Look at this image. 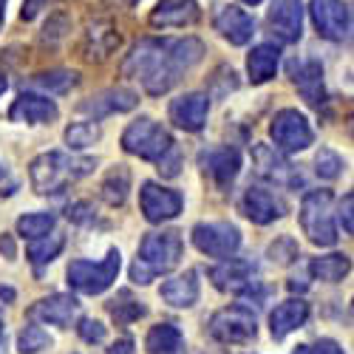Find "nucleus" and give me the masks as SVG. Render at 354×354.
Here are the masks:
<instances>
[{
  "label": "nucleus",
  "mask_w": 354,
  "mask_h": 354,
  "mask_svg": "<svg viewBox=\"0 0 354 354\" xmlns=\"http://www.w3.org/2000/svg\"><path fill=\"white\" fill-rule=\"evenodd\" d=\"M281 66V48L275 43H258L250 54H247V74L252 85H263L278 74Z\"/></svg>",
  "instance_id": "26"
},
{
  "label": "nucleus",
  "mask_w": 354,
  "mask_h": 354,
  "mask_svg": "<svg viewBox=\"0 0 354 354\" xmlns=\"http://www.w3.org/2000/svg\"><path fill=\"white\" fill-rule=\"evenodd\" d=\"M139 105V94L131 91V88H105V91L88 97L77 105L80 113L91 116V120H105V116H113V113H128Z\"/></svg>",
  "instance_id": "14"
},
{
  "label": "nucleus",
  "mask_w": 354,
  "mask_h": 354,
  "mask_svg": "<svg viewBox=\"0 0 354 354\" xmlns=\"http://www.w3.org/2000/svg\"><path fill=\"white\" fill-rule=\"evenodd\" d=\"M170 122L176 128H182L187 133H196L207 125V113H210V97L201 91H187L182 97H176L170 102Z\"/></svg>",
  "instance_id": "16"
},
{
  "label": "nucleus",
  "mask_w": 354,
  "mask_h": 354,
  "mask_svg": "<svg viewBox=\"0 0 354 354\" xmlns=\"http://www.w3.org/2000/svg\"><path fill=\"white\" fill-rule=\"evenodd\" d=\"M309 320V304L304 298H289L283 304H278L270 315V332L275 340H283L286 335L298 332L304 323Z\"/></svg>",
  "instance_id": "24"
},
{
  "label": "nucleus",
  "mask_w": 354,
  "mask_h": 354,
  "mask_svg": "<svg viewBox=\"0 0 354 354\" xmlns=\"http://www.w3.org/2000/svg\"><path fill=\"white\" fill-rule=\"evenodd\" d=\"M63 247H66V239H63V235L51 232V235H43V239H35L32 247L26 250V255H28V261H32V267H35V270H43V267H48V263L63 252Z\"/></svg>",
  "instance_id": "31"
},
{
  "label": "nucleus",
  "mask_w": 354,
  "mask_h": 354,
  "mask_svg": "<svg viewBox=\"0 0 354 354\" xmlns=\"http://www.w3.org/2000/svg\"><path fill=\"white\" fill-rule=\"evenodd\" d=\"M122 147H125V153L139 156L145 162H159L173 147V136L165 125H159L151 116H139L136 122H131L125 128Z\"/></svg>",
  "instance_id": "6"
},
{
  "label": "nucleus",
  "mask_w": 354,
  "mask_h": 354,
  "mask_svg": "<svg viewBox=\"0 0 354 354\" xmlns=\"http://www.w3.org/2000/svg\"><path fill=\"white\" fill-rule=\"evenodd\" d=\"M94 167H97V159L74 156V153H63V151H48L32 162L28 179H32V187L40 196H57L66 187H71L74 182L85 179Z\"/></svg>",
  "instance_id": "2"
},
{
  "label": "nucleus",
  "mask_w": 354,
  "mask_h": 354,
  "mask_svg": "<svg viewBox=\"0 0 354 354\" xmlns=\"http://www.w3.org/2000/svg\"><path fill=\"white\" fill-rule=\"evenodd\" d=\"M210 281L216 289L221 292H232V295H252L255 286V267L250 261H239V258H224V263L210 270Z\"/></svg>",
  "instance_id": "18"
},
{
  "label": "nucleus",
  "mask_w": 354,
  "mask_h": 354,
  "mask_svg": "<svg viewBox=\"0 0 354 354\" xmlns=\"http://www.w3.org/2000/svg\"><path fill=\"white\" fill-rule=\"evenodd\" d=\"M125 3H131V6H133V3H139V0H125Z\"/></svg>",
  "instance_id": "54"
},
{
  "label": "nucleus",
  "mask_w": 354,
  "mask_h": 354,
  "mask_svg": "<svg viewBox=\"0 0 354 354\" xmlns=\"http://www.w3.org/2000/svg\"><path fill=\"white\" fill-rule=\"evenodd\" d=\"M37 88L48 94H66L80 82V74L77 71H68V68H54V71H43V74H35L32 80Z\"/></svg>",
  "instance_id": "32"
},
{
  "label": "nucleus",
  "mask_w": 354,
  "mask_h": 354,
  "mask_svg": "<svg viewBox=\"0 0 354 354\" xmlns=\"http://www.w3.org/2000/svg\"><path fill=\"white\" fill-rule=\"evenodd\" d=\"M3 17H6V0H0V28H3Z\"/></svg>",
  "instance_id": "50"
},
{
  "label": "nucleus",
  "mask_w": 354,
  "mask_h": 354,
  "mask_svg": "<svg viewBox=\"0 0 354 354\" xmlns=\"http://www.w3.org/2000/svg\"><path fill=\"white\" fill-rule=\"evenodd\" d=\"M120 267H122V252L120 250H108V255L94 263V261H85V258H77L68 263V286L82 292V295H102L105 289L113 286L116 275H120Z\"/></svg>",
  "instance_id": "5"
},
{
  "label": "nucleus",
  "mask_w": 354,
  "mask_h": 354,
  "mask_svg": "<svg viewBox=\"0 0 354 354\" xmlns=\"http://www.w3.org/2000/svg\"><path fill=\"white\" fill-rule=\"evenodd\" d=\"M182 252H185V244L176 230L147 232L139 244V255L133 261V267H131V281L139 286L151 283L156 275H165L179 267Z\"/></svg>",
  "instance_id": "3"
},
{
  "label": "nucleus",
  "mask_w": 354,
  "mask_h": 354,
  "mask_svg": "<svg viewBox=\"0 0 354 354\" xmlns=\"http://www.w3.org/2000/svg\"><path fill=\"white\" fill-rule=\"evenodd\" d=\"M348 270H351V261H348V255H343V252L320 255V258H315V261L309 263V272H312L317 281H326V283L343 281V278L348 275Z\"/></svg>",
  "instance_id": "30"
},
{
  "label": "nucleus",
  "mask_w": 354,
  "mask_h": 354,
  "mask_svg": "<svg viewBox=\"0 0 354 354\" xmlns=\"http://www.w3.org/2000/svg\"><path fill=\"white\" fill-rule=\"evenodd\" d=\"M108 354H133V340H131V337L116 340V343L108 348Z\"/></svg>",
  "instance_id": "46"
},
{
  "label": "nucleus",
  "mask_w": 354,
  "mask_h": 354,
  "mask_svg": "<svg viewBox=\"0 0 354 354\" xmlns=\"http://www.w3.org/2000/svg\"><path fill=\"white\" fill-rule=\"evenodd\" d=\"M77 332H80V337L85 343H102L105 340V326H102L100 320H94V317H82Z\"/></svg>",
  "instance_id": "39"
},
{
  "label": "nucleus",
  "mask_w": 354,
  "mask_h": 354,
  "mask_svg": "<svg viewBox=\"0 0 354 354\" xmlns=\"http://www.w3.org/2000/svg\"><path fill=\"white\" fill-rule=\"evenodd\" d=\"M270 136L281 153H301L315 142V131H312L309 120L295 108H283L272 116Z\"/></svg>",
  "instance_id": "8"
},
{
  "label": "nucleus",
  "mask_w": 354,
  "mask_h": 354,
  "mask_svg": "<svg viewBox=\"0 0 354 354\" xmlns=\"http://www.w3.org/2000/svg\"><path fill=\"white\" fill-rule=\"evenodd\" d=\"M309 15L323 40L346 43L351 37V12L343 0H309Z\"/></svg>",
  "instance_id": "10"
},
{
  "label": "nucleus",
  "mask_w": 354,
  "mask_h": 354,
  "mask_svg": "<svg viewBox=\"0 0 354 354\" xmlns=\"http://www.w3.org/2000/svg\"><path fill=\"white\" fill-rule=\"evenodd\" d=\"M213 23H216V32L232 46H247L255 35V20L241 6H221Z\"/></svg>",
  "instance_id": "21"
},
{
  "label": "nucleus",
  "mask_w": 354,
  "mask_h": 354,
  "mask_svg": "<svg viewBox=\"0 0 354 354\" xmlns=\"http://www.w3.org/2000/svg\"><path fill=\"white\" fill-rule=\"evenodd\" d=\"M77 315H80V301L74 295H63V292L40 298L37 304H32V309H28V317L32 320L51 323V326H60V329H68Z\"/></svg>",
  "instance_id": "19"
},
{
  "label": "nucleus",
  "mask_w": 354,
  "mask_h": 354,
  "mask_svg": "<svg viewBox=\"0 0 354 354\" xmlns=\"http://www.w3.org/2000/svg\"><path fill=\"white\" fill-rule=\"evenodd\" d=\"M241 213L252 221V224H272L278 218L286 216V201L281 196H275L272 190L267 187H258V185H250L241 196Z\"/></svg>",
  "instance_id": "15"
},
{
  "label": "nucleus",
  "mask_w": 354,
  "mask_h": 354,
  "mask_svg": "<svg viewBox=\"0 0 354 354\" xmlns=\"http://www.w3.org/2000/svg\"><path fill=\"white\" fill-rule=\"evenodd\" d=\"M6 88H9V80H6V74H0V97L6 94Z\"/></svg>",
  "instance_id": "48"
},
{
  "label": "nucleus",
  "mask_w": 354,
  "mask_h": 354,
  "mask_svg": "<svg viewBox=\"0 0 354 354\" xmlns=\"http://www.w3.org/2000/svg\"><path fill=\"white\" fill-rule=\"evenodd\" d=\"M241 3H247V6H258L261 0H241Z\"/></svg>",
  "instance_id": "52"
},
{
  "label": "nucleus",
  "mask_w": 354,
  "mask_h": 354,
  "mask_svg": "<svg viewBox=\"0 0 354 354\" xmlns=\"http://www.w3.org/2000/svg\"><path fill=\"white\" fill-rule=\"evenodd\" d=\"M3 335H6V320H3V312H0V343H3Z\"/></svg>",
  "instance_id": "49"
},
{
  "label": "nucleus",
  "mask_w": 354,
  "mask_h": 354,
  "mask_svg": "<svg viewBox=\"0 0 354 354\" xmlns=\"http://www.w3.org/2000/svg\"><path fill=\"white\" fill-rule=\"evenodd\" d=\"M193 247L207 258H232L241 247V232L230 221H201L193 227Z\"/></svg>",
  "instance_id": "9"
},
{
  "label": "nucleus",
  "mask_w": 354,
  "mask_h": 354,
  "mask_svg": "<svg viewBox=\"0 0 354 354\" xmlns=\"http://www.w3.org/2000/svg\"><path fill=\"white\" fill-rule=\"evenodd\" d=\"M108 312H111V317H113L116 323H133V320H139V317L147 315L145 304H142V301H133L128 292L116 295V298L108 304Z\"/></svg>",
  "instance_id": "35"
},
{
  "label": "nucleus",
  "mask_w": 354,
  "mask_h": 354,
  "mask_svg": "<svg viewBox=\"0 0 354 354\" xmlns=\"http://www.w3.org/2000/svg\"><path fill=\"white\" fill-rule=\"evenodd\" d=\"M309 354H346V351L340 348V343H335V340H329V337H323V340H317V343L309 348Z\"/></svg>",
  "instance_id": "44"
},
{
  "label": "nucleus",
  "mask_w": 354,
  "mask_h": 354,
  "mask_svg": "<svg viewBox=\"0 0 354 354\" xmlns=\"http://www.w3.org/2000/svg\"><path fill=\"white\" fill-rule=\"evenodd\" d=\"M51 3H54V0H26L20 17H23V20H35V17H37L43 9H48Z\"/></svg>",
  "instance_id": "42"
},
{
  "label": "nucleus",
  "mask_w": 354,
  "mask_h": 354,
  "mask_svg": "<svg viewBox=\"0 0 354 354\" xmlns=\"http://www.w3.org/2000/svg\"><path fill=\"white\" fill-rule=\"evenodd\" d=\"M159 295L173 309H190L198 301V275L193 270H187L185 275H176V278L162 283Z\"/></svg>",
  "instance_id": "27"
},
{
  "label": "nucleus",
  "mask_w": 354,
  "mask_h": 354,
  "mask_svg": "<svg viewBox=\"0 0 354 354\" xmlns=\"http://www.w3.org/2000/svg\"><path fill=\"white\" fill-rule=\"evenodd\" d=\"M100 136H102V131L94 120L91 122H71L66 128V145L71 147V151H85V147L100 142Z\"/></svg>",
  "instance_id": "34"
},
{
  "label": "nucleus",
  "mask_w": 354,
  "mask_h": 354,
  "mask_svg": "<svg viewBox=\"0 0 354 354\" xmlns=\"http://www.w3.org/2000/svg\"><path fill=\"white\" fill-rule=\"evenodd\" d=\"M198 3L196 0H159L151 12V26L156 28H185L198 20Z\"/></svg>",
  "instance_id": "23"
},
{
  "label": "nucleus",
  "mask_w": 354,
  "mask_h": 354,
  "mask_svg": "<svg viewBox=\"0 0 354 354\" xmlns=\"http://www.w3.org/2000/svg\"><path fill=\"white\" fill-rule=\"evenodd\" d=\"M179 167H182V153L176 151V145H173L170 151L159 159V173L165 176V179H173V176H179Z\"/></svg>",
  "instance_id": "40"
},
{
  "label": "nucleus",
  "mask_w": 354,
  "mask_h": 354,
  "mask_svg": "<svg viewBox=\"0 0 354 354\" xmlns=\"http://www.w3.org/2000/svg\"><path fill=\"white\" fill-rule=\"evenodd\" d=\"M204 43L196 37H145L122 60V74L136 80L147 94L162 97L179 82L193 66L201 63Z\"/></svg>",
  "instance_id": "1"
},
{
  "label": "nucleus",
  "mask_w": 354,
  "mask_h": 354,
  "mask_svg": "<svg viewBox=\"0 0 354 354\" xmlns=\"http://www.w3.org/2000/svg\"><path fill=\"white\" fill-rule=\"evenodd\" d=\"M0 252H3L9 261L17 258V247H15V241H12V235H6V232L0 235Z\"/></svg>",
  "instance_id": "45"
},
{
  "label": "nucleus",
  "mask_w": 354,
  "mask_h": 354,
  "mask_svg": "<svg viewBox=\"0 0 354 354\" xmlns=\"http://www.w3.org/2000/svg\"><path fill=\"white\" fill-rule=\"evenodd\" d=\"M147 354H185V335L176 323H156L145 337Z\"/></svg>",
  "instance_id": "28"
},
{
  "label": "nucleus",
  "mask_w": 354,
  "mask_h": 354,
  "mask_svg": "<svg viewBox=\"0 0 354 354\" xmlns=\"http://www.w3.org/2000/svg\"><path fill=\"white\" fill-rule=\"evenodd\" d=\"M51 335L43 329V326H37V323H28V326L17 335V351L20 354H40V351H46V348H51Z\"/></svg>",
  "instance_id": "36"
},
{
  "label": "nucleus",
  "mask_w": 354,
  "mask_h": 354,
  "mask_svg": "<svg viewBox=\"0 0 354 354\" xmlns=\"http://www.w3.org/2000/svg\"><path fill=\"white\" fill-rule=\"evenodd\" d=\"M3 179H6V170L0 167V187H3Z\"/></svg>",
  "instance_id": "53"
},
{
  "label": "nucleus",
  "mask_w": 354,
  "mask_h": 354,
  "mask_svg": "<svg viewBox=\"0 0 354 354\" xmlns=\"http://www.w3.org/2000/svg\"><path fill=\"white\" fill-rule=\"evenodd\" d=\"M68 218L71 221H94V213H91V207H88L85 201H77V204L68 207Z\"/></svg>",
  "instance_id": "43"
},
{
  "label": "nucleus",
  "mask_w": 354,
  "mask_h": 354,
  "mask_svg": "<svg viewBox=\"0 0 354 354\" xmlns=\"http://www.w3.org/2000/svg\"><path fill=\"white\" fill-rule=\"evenodd\" d=\"M0 298H6V301H15V292L9 286H0Z\"/></svg>",
  "instance_id": "47"
},
{
  "label": "nucleus",
  "mask_w": 354,
  "mask_h": 354,
  "mask_svg": "<svg viewBox=\"0 0 354 354\" xmlns=\"http://www.w3.org/2000/svg\"><path fill=\"white\" fill-rule=\"evenodd\" d=\"M292 354H309V346H298V348H295Z\"/></svg>",
  "instance_id": "51"
},
{
  "label": "nucleus",
  "mask_w": 354,
  "mask_h": 354,
  "mask_svg": "<svg viewBox=\"0 0 354 354\" xmlns=\"http://www.w3.org/2000/svg\"><path fill=\"white\" fill-rule=\"evenodd\" d=\"M351 213H354V196H351V193H346V196H343V201H340V210H337V218H340V224H343V232H346V235H351V232H354Z\"/></svg>",
  "instance_id": "41"
},
{
  "label": "nucleus",
  "mask_w": 354,
  "mask_h": 354,
  "mask_svg": "<svg viewBox=\"0 0 354 354\" xmlns=\"http://www.w3.org/2000/svg\"><path fill=\"white\" fill-rule=\"evenodd\" d=\"M267 26L281 43H298L304 37V0H272Z\"/></svg>",
  "instance_id": "13"
},
{
  "label": "nucleus",
  "mask_w": 354,
  "mask_h": 354,
  "mask_svg": "<svg viewBox=\"0 0 354 354\" xmlns=\"http://www.w3.org/2000/svg\"><path fill=\"white\" fill-rule=\"evenodd\" d=\"M335 196L329 190H309L301 201V227L304 235L315 247H335L337 244V224H335Z\"/></svg>",
  "instance_id": "4"
},
{
  "label": "nucleus",
  "mask_w": 354,
  "mask_h": 354,
  "mask_svg": "<svg viewBox=\"0 0 354 354\" xmlns=\"http://www.w3.org/2000/svg\"><path fill=\"white\" fill-rule=\"evenodd\" d=\"M57 116H60L57 102L43 97V94H32V91L20 94L9 108V120L12 122H26V125H51Z\"/></svg>",
  "instance_id": "20"
},
{
  "label": "nucleus",
  "mask_w": 354,
  "mask_h": 354,
  "mask_svg": "<svg viewBox=\"0 0 354 354\" xmlns=\"http://www.w3.org/2000/svg\"><path fill=\"white\" fill-rule=\"evenodd\" d=\"M252 162H255V167H258V173L263 176V179L278 185V187H298L304 182L301 170L286 159V153H281L272 145H255L252 147Z\"/></svg>",
  "instance_id": "11"
},
{
  "label": "nucleus",
  "mask_w": 354,
  "mask_h": 354,
  "mask_svg": "<svg viewBox=\"0 0 354 354\" xmlns=\"http://www.w3.org/2000/svg\"><path fill=\"white\" fill-rule=\"evenodd\" d=\"M116 46H120V32L113 28V23H108V20L88 23L85 43H82L88 60H108L116 51Z\"/></svg>",
  "instance_id": "25"
},
{
  "label": "nucleus",
  "mask_w": 354,
  "mask_h": 354,
  "mask_svg": "<svg viewBox=\"0 0 354 354\" xmlns=\"http://www.w3.org/2000/svg\"><path fill=\"white\" fill-rule=\"evenodd\" d=\"M139 207H142V216L151 224H165V221H173L182 213L185 201H182L179 193L165 187V185L145 182L142 190H139Z\"/></svg>",
  "instance_id": "12"
},
{
  "label": "nucleus",
  "mask_w": 354,
  "mask_h": 354,
  "mask_svg": "<svg viewBox=\"0 0 354 354\" xmlns=\"http://www.w3.org/2000/svg\"><path fill=\"white\" fill-rule=\"evenodd\" d=\"M292 80L298 85L301 97L306 100V105L320 108L326 105V85H323V66L317 60H304L292 66Z\"/></svg>",
  "instance_id": "22"
},
{
  "label": "nucleus",
  "mask_w": 354,
  "mask_h": 354,
  "mask_svg": "<svg viewBox=\"0 0 354 354\" xmlns=\"http://www.w3.org/2000/svg\"><path fill=\"white\" fill-rule=\"evenodd\" d=\"M128 193H131V173L122 165H116L102 179L100 196H102L105 204H111V207H122V204L128 201Z\"/></svg>",
  "instance_id": "29"
},
{
  "label": "nucleus",
  "mask_w": 354,
  "mask_h": 354,
  "mask_svg": "<svg viewBox=\"0 0 354 354\" xmlns=\"http://www.w3.org/2000/svg\"><path fill=\"white\" fill-rule=\"evenodd\" d=\"M267 255H270L272 263H278V267H286V263H292L295 258L301 255V250H298V244H295V239H289V235H281L275 244H270Z\"/></svg>",
  "instance_id": "38"
},
{
  "label": "nucleus",
  "mask_w": 354,
  "mask_h": 354,
  "mask_svg": "<svg viewBox=\"0 0 354 354\" xmlns=\"http://www.w3.org/2000/svg\"><path fill=\"white\" fill-rule=\"evenodd\" d=\"M57 224V216L54 213H26L17 218V235H23V239L35 241V239H43V235H48Z\"/></svg>",
  "instance_id": "33"
},
{
  "label": "nucleus",
  "mask_w": 354,
  "mask_h": 354,
  "mask_svg": "<svg viewBox=\"0 0 354 354\" xmlns=\"http://www.w3.org/2000/svg\"><path fill=\"white\" fill-rule=\"evenodd\" d=\"M198 165L218 187H230L235 182V176L241 173V153L230 145L207 147V151L198 153Z\"/></svg>",
  "instance_id": "17"
},
{
  "label": "nucleus",
  "mask_w": 354,
  "mask_h": 354,
  "mask_svg": "<svg viewBox=\"0 0 354 354\" xmlns=\"http://www.w3.org/2000/svg\"><path fill=\"white\" fill-rule=\"evenodd\" d=\"M346 170V162L340 153H335L332 147H320V151L315 153V173L320 176L323 182H335L340 179V173Z\"/></svg>",
  "instance_id": "37"
},
{
  "label": "nucleus",
  "mask_w": 354,
  "mask_h": 354,
  "mask_svg": "<svg viewBox=\"0 0 354 354\" xmlns=\"http://www.w3.org/2000/svg\"><path fill=\"white\" fill-rule=\"evenodd\" d=\"M210 337H216L218 343H227V346H244V343H252L255 335H258V320H255V312L250 306H227V309H218L213 317H210Z\"/></svg>",
  "instance_id": "7"
}]
</instances>
